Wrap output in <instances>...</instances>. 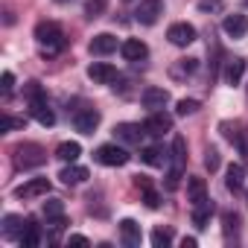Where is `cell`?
I'll return each mask as SVG.
<instances>
[{"mask_svg":"<svg viewBox=\"0 0 248 248\" xmlns=\"http://www.w3.org/2000/svg\"><path fill=\"white\" fill-rule=\"evenodd\" d=\"M67 245H73V248H88L91 242H88V236H82V233H73V236H67Z\"/></svg>","mask_w":248,"mask_h":248,"instance_id":"f35d334b","label":"cell"},{"mask_svg":"<svg viewBox=\"0 0 248 248\" xmlns=\"http://www.w3.org/2000/svg\"><path fill=\"white\" fill-rule=\"evenodd\" d=\"M56 3H67V0H56Z\"/></svg>","mask_w":248,"mask_h":248,"instance_id":"60d3db41","label":"cell"},{"mask_svg":"<svg viewBox=\"0 0 248 248\" xmlns=\"http://www.w3.org/2000/svg\"><path fill=\"white\" fill-rule=\"evenodd\" d=\"M135 187H138L140 193H146V190H152V178H149V175H135Z\"/></svg>","mask_w":248,"mask_h":248,"instance_id":"8d00e7d4","label":"cell"},{"mask_svg":"<svg viewBox=\"0 0 248 248\" xmlns=\"http://www.w3.org/2000/svg\"><path fill=\"white\" fill-rule=\"evenodd\" d=\"M12 88H15V76L6 70V73H3V79H0V91H3V93H12Z\"/></svg>","mask_w":248,"mask_h":248,"instance_id":"d590c367","label":"cell"},{"mask_svg":"<svg viewBox=\"0 0 248 248\" xmlns=\"http://www.w3.org/2000/svg\"><path fill=\"white\" fill-rule=\"evenodd\" d=\"M242 184H245V170H242L239 164H231L228 172H225V187H228L231 193H239Z\"/></svg>","mask_w":248,"mask_h":248,"instance_id":"ac0fdd59","label":"cell"},{"mask_svg":"<svg viewBox=\"0 0 248 248\" xmlns=\"http://www.w3.org/2000/svg\"><path fill=\"white\" fill-rule=\"evenodd\" d=\"M210 213H213V202H210V199H204V202L193 204V225H196V228H207Z\"/></svg>","mask_w":248,"mask_h":248,"instance_id":"ffe728a7","label":"cell"},{"mask_svg":"<svg viewBox=\"0 0 248 248\" xmlns=\"http://www.w3.org/2000/svg\"><path fill=\"white\" fill-rule=\"evenodd\" d=\"M196 245H199L196 236H184V239H181V248H196Z\"/></svg>","mask_w":248,"mask_h":248,"instance_id":"ab89813d","label":"cell"},{"mask_svg":"<svg viewBox=\"0 0 248 248\" xmlns=\"http://www.w3.org/2000/svg\"><path fill=\"white\" fill-rule=\"evenodd\" d=\"M196 111H199V99H181L175 105V114L178 117H187V114H196Z\"/></svg>","mask_w":248,"mask_h":248,"instance_id":"4dcf8cb0","label":"cell"},{"mask_svg":"<svg viewBox=\"0 0 248 248\" xmlns=\"http://www.w3.org/2000/svg\"><path fill=\"white\" fill-rule=\"evenodd\" d=\"M24 96L30 99V105H32V102H44V99H47V93H44V88H41L38 82H27V85H24Z\"/></svg>","mask_w":248,"mask_h":248,"instance_id":"83f0119b","label":"cell"},{"mask_svg":"<svg viewBox=\"0 0 248 248\" xmlns=\"http://www.w3.org/2000/svg\"><path fill=\"white\" fill-rule=\"evenodd\" d=\"M140 99H143V108H149V111H164L167 102H170V91H167V88H143Z\"/></svg>","mask_w":248,"mask_h":248,"instance_id":"9c48e42d","label":"cell"},{"mask_svg":"<svg viewBox=\"0 0 248 248\" xmlns=\"http://www.w3.org/2000/svg\"><path fill=\"white\" fill-rule=\"evenodd\" d=\"M143 129H146V135H152V138H164V135L172 129V117H170L167 111H149Z\"/></svg>","mask_w":248,"mask_h":248,"instance_id":"277c9868","label":"cell"},{"mask_svg":"<svg viewBox=\"0 0 248 248\" xmlns=\"http://www.w3.org/2000/svg\"><path fill=\"white\" fill-rule=\"evenodd\" d=\"M222 222H225V236H231V233H236V231H239V216H236V213H231V210H228V213L222 216Z\"/></svg>","mask_w":248,"mask_h":248,"instance_id":"d6a6232c","label":"cell"},{"mask_svg":"<svg viewBox=\"0 0 248 248\" xmlns=\"http://www.w3.org/2000/svg\"><path fill=\"white\" fill-rule=\"evenodd\" d=\"M99 111L96 108H82V111H76V117H73V126H76V132H82V135H93L96 132V126H99Z\"/></svg>","mask_w":248,"mask_h":248,"instance_id":"8992f818","label":"cell"},{"mask_svg":"<svg viewBox=\"0 0 248 248\" xmlns=\"http://www.w3.org/2000/svg\"><path fill=\"white\" fill-rule=\"evenodd\" d=\"M27 222H30V219H24V216H15V213H9V216L3 219V236H6V239H21V233H24Z\"/></svg>","mask_w":248,"mask_h":248,"instance_id":"e0dca14e","label":"cell"},{"mask_svg":"<svg viewBox=\"0 0 248 248\" xmlns=\"http://www.w3.org/2000/svg\"><path fill=\"white\" fill-rule=\"evenodd\" d=\"M167 38H170V44H175V47H187V44H193L196 41V27L193 24H172L170 30H167Z\"/></svg>","mask_w":248,"mask_h":248,"instance_id":"52a82bcc","label":"cell"},{"mask_svg":"<svg viewBox=\"0 0 248 248\" xmlns=\"http://www.w3.org/2000/svg\"><path fill=\"white\" fill-rule=\"evenodd\" d=\"M114 50H117V38H114L111 32H99V35L91 38V53H93V56H108V53H114Z\"/></svg>","mask_w":248,"mask_h":248,"instance_id":"5bb4252c","label":"cell"},{"mask_svg":"<svg viewBox=\"0 0 248 248\" xmlns=\"http://www.w3.org/2000/svg\"><path fill=\"white\" fill-rule=\"evenodd\" d=\"M27 126V120L24 117H12V114H6L3 120H0V132H15V129H24Z\"/></svg>","mask_w":248,"mask_h":248,"instance_id":"f546056e","label":"cell"},{"mask_svg":"<svg viewBox=\"0 0 248 248\" xmlns=\"http://www.w3.org/2000/svg\"><path fill=\"white\" fill-rule=\"evenodd\" d=\"M93 158H96L102 167H126L132 155L123 149V146H117V143H102V146L93 152Z\"/></svg>","mask_w":248,"mask_h":248,"instance_id":"3957f363","label":"cell"},{"mask_svg":"<svg viewBox=\"0 0 248 248\" xmlns=\"http://www.w3.org/2000/svg\"><path fill=\"white\" fill-rule=\"evenodd\" d=\"M143 202H146V207H152V210H155V207H161V199H158V193H155V190H146V193H143Z\"/></svg>","mask_w":248,"mask_h":248,"instance_id":"74e56055","label":"cell"},{"mask_svg":"<svg viewBox=\"0 0 248 248\" xmlns=\"http://www.w3.org/2000/svg\"><path fill=\"white\" fill-rule=\"evenodd\" d=\"M120 236H123V242L132 245V248L140 245V239H143V236H140V225H138L135 219H123V222H120Z\"/></svg>","mask_w":248,"mask_h":248,"instance_id":"2e32d148","label":"cell"},{"mask_svg":"<svg viewBox=\"0 0 248 248\" xmlns=\"http://www.w3.org/2000/svg\"><path fill=\"white\" fill-rule=\"evenodd\" d=\"M187 196H190V202H193V204L204 202V199H207V184H204V178L190 175V178H187Z\"/></svg>","mask_w":248,"mask_h":248,"instance_id":"d6986e66","label":"cell"},{"mask_svg":"<svg viewBox=\"0 0 248 248\" xmlns=\"http://www.w3.org/2000/svg\"><path fill=\"white\" fill-rule=\"evenodd\" d=\"M18 199H38V196H50V181L47 178H30L27 184H21L15 190Z\"/></svg>","mask_w":248,"mask_h":248,"instance_id":"30bf717a","label":"cell"},{"mask_svg":"<svg viewBox=\"0 0 248 248\" xmlns=\"http://www.w3.org/2000/svg\"><path fill=\"white\" fill-rule=\"evenodd\" d=\"M114 135L123 140V143H140L146 129L138 126V123H120V126H114Z\"/></svg>","mask_w":248,"mask_h":248,"instance_id":"4fadbf2b","label":"cell"},{"mask_svg":"<svg viewBox=\"0 0 248 248\" xmlns=\"http://www.w3.org/2000/svg\"><path fill=\"white\" fill-rule=\"evenodd\" d=\"M47 161V152L38 146V143H21L15 149V164L18 170H32V167H41Z\"/></svg>","mask_w":248,"mask_h":248,"instance_id":"7a4b0ae2","label":"cell"},{"mask_svg":"<svg viewBox=\"0 0 248 248\" xmlns=\"http://www.w3.org/2000/svg\"><path fill=\"white\" fill-rule=\"evenodd\" d=\"M245 76V59H231L228 67H225V82L228 85H239Z\"/></svg>","mask_w":248,"mask_h":248,"instance_id":"44dd1931","label":"cell"},{"mask_svg":"<svg viewBox=\"0 0 248 248\" xmlns=\"http://www.w3.org/2000/svg\"><path fill=\"white\" fill-rule=\"evenodd\" d=\"M41 213H44V219H62L64 216V204L59 199H47L41 204Z\"/></svg>","mask_w":248,"mask_h":248,"instance_id":"4316f807","label":"cell"},{"mask_svg":"<svg viewBox=\"0 0 248 248\" xmlns=\"http://www.w3.org/2000/svg\"><path fill=\"white\" fill-rule=\"evenodd\" d=\"M140 161L149 164V167H164V164H167V152H164L161 146H146V149L140 152Z\"/></svg>","mask_w":248,"mask_h":248,"instance_id":"d4e9b609","label":"cell"},{"mask_svg":"<svg viewBox=\"0 0 248 248\" xmlns=\"http://www.w3.org/2000/svg\"><path fill=\"white\" fill-rule=\"evenodd\" d=\"M120 53H123V59H126V62H143L149 56V47L140 38H129V41L120 44Z\"/></svg>","mask_w":248,"mask_h":248,"instance_id":"8fae6325","label":"cell"},{"mask_svg":"<svg viewBox=\"0 0 248 248\" xmlns=\"http://www.w3.org/2000/svg\"><path fill=\"white\" fill-rule=\"evenodd\" d=\"M184 164H187V140L181 135H175V140H172V167L184 170Z\"/></svg>","mask_w":248,"mask_h":248,"instance_id":"cb8c5ba5","label":"cell"},{"mask_svg":"<svg viewBox=\"0 0 248 248\" xmlns=\"http://www.w3.org/2000/svg\"><path fill=\"white\" fill-rule=\"evenodd\" d=\"M105 12V0H88L85 3V15L88 18H99Z\"/></svg>","mask_w":248,"mask_h":248,"instance_id":"1f68e13d","label":"cell"},{"mask_svg":"<svg viewBox=\"0 0 248 248\" xmlns=\"http://www.w3.org/2000/svg\"><path fill=\"white\" fill-rule=\"evenodd\" d=\"M161 15H164V3H161V0H140V6H138V12H135L138 24H143V27L158 24Z\"/></svg>","mask_w":248,"mask_h":248,"instance_id":"5b68a950","label":"cell"},{"mask_svg":"<svg viewBox=\"0 0 248 248\" xmlns=\"http://www.w3.org/2000/svg\"><path fill=\"white\" fill-rule=\"evenodd\" d=\"M222 30L228 38H245L248 35V15H228L222 21Z\"/></svg>","mask_w":248,"mask_h":248,"instance_id":"7c38bea8","label":"cell"},{"mask_svg":"<svg viewBox=\"0 0 248 248\" xmlns=\"http://www.w3.org/2000/svg\"><path fill=\"white\" fill-rule=\"evenodd\" d=\"M88 170L85 167H79V164H70V167H64L62 172H59V178H62V184H67V187H76V184H82V181H88Z\"/></svg>","mask_w":248,"mask_h":248,"instance_id":"9a60e30c","label":"cell"},{"mask_svg":"<svg viewBox=\"0 0 248 248\" xmlns=\"http://www.w3.org/2000/svg\"><path fill=\"white\" fill-rule=\"evenodd\" d=\"M88 79H93L96 85H111L117 79V67L108 62H91L88 64Z\"/></svg>","mask_w":248,"mask_h":248,"instance_id":"ba28073f","label":"cell"},{"mask_svg":"<svg viewBox=\"0 0 248 248\" xmlns=\"http://www.w3.org/2000/svg\"><path fill=\"white\" fill-rule=\"evenodd\" d=\"M18 242H21L24 248H35V245L41 242V231H38V225H35L32 219L27 222V228H24V233H21V239H18Z\"/></svg>","mask_w":248,"mask_h":248,"instance_id":"484cf974","label":"cell"},{"mask_svg":"<svg viewBox=\"0 0 248 248\" xmlns=\"http://www.w3.org/2000/svg\"><path fill=\"white\" fill-rule=\"evenodd\" d=\"M30 114L41 123V126H53V123H56V114L50 111L47 99H44V102H32V105H30Z\"/></svg>","mask_w":248,"mask_h":248,"instance_id":"7402d4cb","label":"cell"},{"mask_svg":"<svg viewBox=\"0 0 248 248\" xmlns=\"http://www.w3.org/2000/svg\"><path fill=\"white\" fill-rule=\"evenodd\" d=\"M225 0H199V12H222Z\"/></svg>","mask_w":248,"mask_h":248,"instance_id":"836d02e7","label":"cell"},{"mask_svg":"<svg viewBox=\"0 0 248 248\" xmlns=\"http://www.w3.org/2000/svg\"><path fill=\"white\" fill-rule=\"evenodd\" d=\"M56 155H59L62 161H67V164H76V158L82 155V146H79L76 140H64V143H59Z\"/></svg>","mask_w":248,"mask_h":248,"instance_id":"603a6c76","label":"cell"},{"mask_svg":"<svg viewBox=\"0 0 248 248\" xmlns=\"http://www.w3.org/2000/svg\"><path fill=\"white\" fill-rule=\"evenodd\" d=\"M204 167H207L210 172L219 170V152H216V149H207V152H204Z\"/></svg>","mask_w":248,"mask_h":248,"instance_id":"e575fe53","label":"cell"},{"mask_svg":"<svg viewBox=\"0 0 248 248\" xmlns=\"http://www.w3.org/2000/svg\"><path fill=\"white\" fill-rule=\"evenodd\" d=\"M172 242V228H155L152 231V245L155 248H167Z\"/></svg>","mask_w":248,"mask_h":248,"instance_id":"f1b7e54d","label":"cell"},{"mask_svg":"<svg viewBox=\"0 0 248 248\" xmlns=\"http://www.w3.org/2000/svg\"><path fill=\"white\" fill-rule=\"evenodd\" d=\"M35 41L44 47V53H56V50L64 47V32L56 21H41L35 27Z\"/></svg>","mask_w":248,"mask_h":248,"instance_id":"6da1fadb","label":"cell"}]
</instances>
